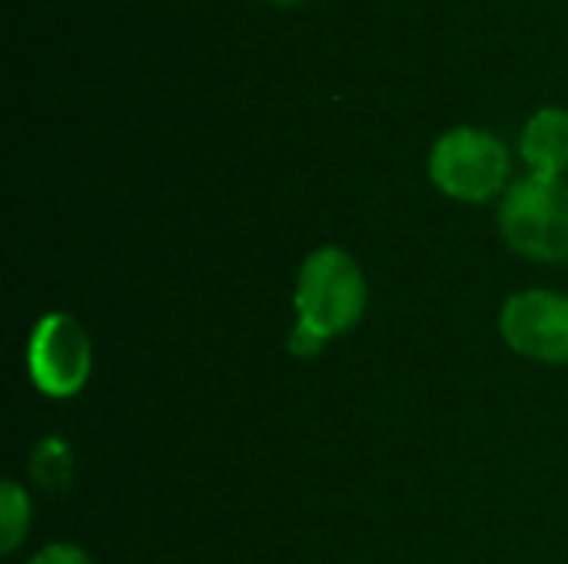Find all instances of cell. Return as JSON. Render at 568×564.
<instances>
[{
    "label": "cell",
    "instance_id": "6da1fadb",
    "mask_svg": "<svg viewBox=\"0 0 568 564\" xmlns=\"http://www.w3.org/2000/svg\"><path fill=\"white\" fill-rule=\"evenodd\" d=\"M366 309V279L356 259L336 246L316 249L296 283V312L303 332L316 336L320 342L353 329Z\"/></svg>",
    "mask_w": 568,
    "mask_h": 564
},
{
    "label": "cell",
    "instance_id": "7a4b0ae2",
    "mask_svg": "<svg viewBox=\"0 0 568 564\" xmlns=\"http://www.w3.org/2000/svg\"><path fill=\"white\" fill-rule=\"evenodd\" d=\"M506 243L539 263L568 259V183L562 176H536L513 183L499 206Z\"/></svg>",
    "mask_w": 568,
    "mask_h": 564
},
{
    "label": "cell",
    "instance_id": "3957f363",
    "mask_svg": "<svg viewBox=\"0 0 568 564\" xmlns=\"http://www.w3.org/2000/svg\"><path fill=\"white\" fill-rule=\"evenodd\" d=\"M513 160L499 136L473 126H456L443 133L429 153L433 183L463 203H486L506 189Z\"/></svg>",
    "mask_w": 568,
    "mask_h": 564
},
{
    "label": "cell",
    "instance_id": "277c9868",
    "mask_svg": "<svg viewBox=\"0 0 568 564\" xmlns=\"http://www.w3.org/2000/svg\"><path fill=\"white\" fill-rule=\"evenodd\" d=\"M27 362H30V379L43 396L70 399L90 379V366H93L90 339L73 316L50 312L37 322L30 336Z\"/></svg>",
    "mask_w": 568,
    "mask_h": 564
},
{
    "label": "cell",
    "instance_id": "5b68a950",
    "mask_svg": "<svg viewBox=\"0 0 568 564\" xmlns=\"http://www.w3.org/2000/svg\"><path fill=\"white\" fill-rule=\"evenodd\" d=\"M499 329L519 356L539 362H568V296L562 293H516L503 306Z\"/></svg>",
    "mask_w": 568,
    "mask_h": 564
},
{
    "label": "cell",
    "instance_id": "8992f818",
    "mask_svg": "<svg viewBox=\"0 0 568 564\" xmlns=\"http://www.w3.org/2000/svg\"><path fill=\"white\" fill-rule=\"evenodd\" d=\"M519 153L536 176H562L568 170V110H539L523 130Z\"/></svg>",
    "mask_w": 568,
    "mask_h": 564
},
{
    "label": "cell",
    "instance_id": "52a82bcc",
    "mask_svg": "<svg viewBox=\"0 0 568 564\" xmlns=\"http://www.w3.org/2000/svg\"><path fill=\"white\" fill-rule=\"evenodd\" d=\"M30 525V499L17 482H3L0 489V548L13 552Z\"/></svg>",
    "mask_w": 568,
    "mask_h": 564
},
{
    "label": "cell",
    "instance_id": "ba28073f",
    "mask_svg": "<svg viewBox=\"0 0 568 564\" xmlns=\"http://www.w3.org/2000/svg\"><path fill=\"white\" fill-rule=\"evenodd\" d=\"M27 564H93L80 548H73V545H50V548H43V552H37L33 558Z\"/></svg>",
    "mask_w": 568,
    "mask_h": 564
},
{
    "label": "cell",
    "instance_id": "9c48e42d",
    "mask_svg": "<svg viewBox=\"0 0 568 564\" xmlns=\"http://www.w3.org/2000/svg\"><path fill=\"white\" fill-rule=\"evenodd\" d=\"M273 3H283V7H290V3H303V0H273Z\"/></svg>",
    "mask_w": 568,
    "mask_h": 564
}]
</instances>
